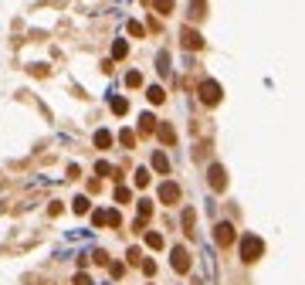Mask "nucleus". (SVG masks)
<instances>
[{
    "label": "nucleus",
    "mask_w": 305,
    "mask_h": 285,
    "mask_svg": "<svg viewBox=\"0 0 305 285\" xmlns=\"http://www.w3.org/2000/svg\"><path fill=\"white\" fill-rule=\"evenodd\" d=\"M241 255H244V262H258V258L265 255L261 238H258V234H244V238H241Z\"/></svg>",
    "instance_id": "f257e3e1"
},
{
    "label": "nucleus",
    "mask_w": 305,
    "mask_h": 285,
    "mask_svg": "<svg viewBox=\"0 0 305 285\" xmlns=\"http://www.w3.org/2000/svg\"><path fill=\"white\" fill-rule=\"evenodd\" d=\"M197 95H200V102H204V105H217V102H221V95H224V89H221V82L207 78V82H200Z\"/></svg>",
    "instance_id": "f03ea898"
},
{
    "label": "nucleus",
    "mask_w": 305,
    "mask_h": 285,
    "mask_svg": "<svg viewBox=\"0 0 305 285\" xmlns=\"http://www.w3.org/2000/svg\"><path fill=\"white\" fill-rule=\"evenodd\" d=\"M159 200H163V204H176V200H180V187H176L173 180H163V184H159Z\"/></svg>",
    "instance_id": "7ed1b4c3"
},
{
    "label": "nucleus",
    "mask_w": 305,
    "mask_h": 285,
    "mask_svg": "<svg viewBox=\"0 0 305 285\" xmlns=\"http://www.w3.org/2000/svg\"><path fill=\"white\" fill-rule=\"evenodd\" d=\"M173 268H176V272H180V275H187V272H190V255H187V248H173Z\"/></svg>",
    "instance_id": "20e7f679"
},
{
    "label": "nucleus",
    "mask_w": 305,
    "mask_h": 285,
    "mask_svg": "<svg viewBox=\"0 0 305 285\" xmlns=\"http://www.w3.org/2000/svg\"><path fill=\"white\" fill-rule=\"evenodd\" d=\"M180 38H183V48H190V51H200V48H204V38H200L193 27H183Z\"/></svg>",
    "instance_id": "39448f33"
},
{
    "label": "nucleus",
    "mask_w": 305,
    "mask_h": 285,
    "mask_svg": "<svg viewBox=\"0 0 305 285\" xmlns=\"http://www.w3.org/2000/svg\"><path fill=\"white\" fill-rule=\"evenodd\" d=\"M214 241H217V245H221V248H228L230 241H234V228H230L228 221H224V224H217V228H214Z\"/></svg>",
    "instance_id": "423d86ee"
},
{
    "label": "nucleus",
    "mask_w": 305,
    "mask_h": 285,
    "mask_svg": "<svg viewBox=\"0 0 305 285\" xmlns=\"http://www.w3.org/2000/svg\"><path fill=\"white\" fill-rule=\"evenodd\" d=\"M210 187H214V190H224V187H228V173H224L221 163H214V167H210Z\"/></svg>",
    "instance_id": "0eeeda50"
},
{
    "label": "nucleus",
    "mask_w": 305,
    "mask_h": 285,
    "mask_svg": "<svg viewBox=\"0 0 305 285\" xmlns=\"http://www.w3.org/2000/svg\"><path fill=\"white\" fill-rule=\"evenodd\" d=\"M152 170L156 173H170V156H166V153H152Z\"/></svg>",
    "instance_id": "6e6552de"
},
{
    "label": "nucleus",
    "mask_w": 305,
    "mask_h": 285,
    "mask_svg": "<svg viewBox=\"0 0 305 285\" xmlns=\"http://www.w3.org/2000/svg\"><path fill=\"white\" fill-rule=\"evenodd\" d=\"M109 105H112L115 115H126V112H129V102H126L122 95H112V98H109Z\"/></svg>",
    "instance_id": "1a4fd4ad"
},
{
    "label": "nucleus",
    "mask_w": 305,
    "mask_h": 285,
    "mask_svg": "<svg viewBox=\"0 0 305 285\" xmlns=\"http://www.w3.org/2000/svg\"><path fill=\"white\" fill-rule=\"evenodd\" d=\"M156 133H159V139H163L166 146H173V143H176V133H173V126H170V122H163V126H159Z\"/></svg>",
    "instance_id": "9d476101"
},
{
    "label": "nucleus",
    "mask_w": 305,
    "mask_h": 285,
    "mask_svg": "<svg viewBox=\"0 0 305 285\" xmlns=\"http://www.w3.org/2000/svg\"><path fill=\"white\" fill-rule=\"evenodd\" d=\"M156 129V119H152V112H143L139 115V133H152Z\"/></svg>",
    "instance_id": "9b49d317"
},
{
    "label": "nucleus",
    "mask_w": 305,
    "mask_h": 285,
    "mask_svg": "<svg viewBox=\"0 0 305 285\" xmlns=\"http://www.w3.org/2000/svg\"><path fill=\"white\" fill-rule=\"evenodd\" d=\"M95 146L98 150H109V146H112V133H109V129H98L95 133Z\"/></svg>",
    "instance_id": "f8f14e48"
},
{
    "label": "nucleus",
    "mask_w": 305,
    "mask_h": 285,
    "mask_svg": "<svg viewBox=\"0 0 305 285\" xmlns=\"http://www.w3.org/2000/svg\"><path fill=\"white\" fill-rule=\"evenodd\" d=\"M146 98H150L152 105H159V102H163V98H166V92H163V89H159V85H150V92H146Z\"/></svg>",
    "instance_id": "ddd939ff"
},
{
    "label": "nucleus",
    "mask_w": 305,
    "mask_h": 285,
    "mask_svg": "<svg viewBox=\"0 0 305 285\" xmlns=\"http://www.w3.org/2000/svg\"><path fill=\"white\" fill-rule=\"evenodd\" d=\"M190 14L193 17H207V0H190Z\"/></svg>",
    "instance_id": "4468645a"
},
{
    "label": "nucleus",
    "mask_w": 305,
    "mask_h": 285,
    "mask_svg": "<svg viewBox=\"0 0 305 285\" xmlns=\"http://www.w3.org/2000/svg\"><path fill=\"white\" fill-rule=\"evenodd\" d=\"M133 180H136V187H150V180H152V177H150V170H146V167H139Z\"/></svg>",
    "instance_id": "2eb2a0df"
},
{
    "label": "nucleus",
    "mask_w": 305,
    "mask_h": 285,
    "mask_svg": "<svg viewBox=\"0 0 305 285\" xmlns=\"http://www.w3.org/2000/svg\"><path fill=\"white\" fill-rule=\"evenodd\" d=\"M126 55H129V44H126V41H115V44H112V58H115V61H122Z\"/></svg>",
    "instance_id": "dca6fc26"
},
{
    "label": "nucleus",
    "mask_w": 305,
    "mask_h": 285,
    "mask_svg": "<svg viewBox=\"0 0 305 285\" xmlns=\"http://www.w3.org/2000/svg\"><path fill=\"white\" fill-rule=\"evenodd\" d=\"M119 143H122L126 150H133V146H136V133H133V129H122V133H119Z\"/></svg>",
    "instance_id": "f3484780"
},
{
    "label": "nucleus",
    "mask_w": 305,
    "mask_h": 285,
    "mask_svg": "<svg viewBox=\"0 0 305 285\" xmlns=\"http://www.w3.org/2000/svg\"><path fill=\"white\" fill-rule=\"evenodd\" d=\"M146 245H150L152 251H156V248H163V234H159V231H146Z\"/></svg>",
    "instance_id": "a211bd4d"
},
{
    "label": "nucleus",
    "mask_w": 305,
    "mask_h": 285,
    "mask_svg": "<svg viewBox=\"0 0 305 285\" xmlns=\"http://www.w3.org/2000/svg\"><path fill=\"white\" fill-rule=\"evenodd\" d=\"M88 207H92L88 197H75V200H72V210H75V214H88Z\"/></svg>",
    "instance_id": "6ab92c4d"
},
{
    "label": "nucleus",
    "mask_w": 305,
    "mask_h": 285,
    "mask_svg": "<svg viewBox=\"0 0 305 285\" xmlns=\"http://www.w3.org/2000/svg\"><path fill=\"white\" fill-rule=\"evenodd\" d=\"M115 200H119V204H129V200H133V190L129 187H115Z\"/></svg>",
    "instance_id": "aec40b11"
},
{
    "label": "nucleus",
    "mask_w": 305,
    "mask_h": 285,
    "mask_svg": "<svg viewBox=\"0 0 305 285\" xmlns=\"http://www.w3.org/2000/svg\"><path fill=\"white\" fill-rule=\"evenodd\" d=\"M152 7H156V14H170V10H173V0H152Z\"/></svg>",
    "instance_id": "412c9836"
},
{
    "label": "nucleus",
    "mask_w": 305,
    "mask_h": 285,
    "mask_svg": "<svg viewBox=\"0 0 305 285\" xmlns=\"http://www.w3.org/2000/svg\"><path fill=\"white\" fill-rule=\"evenodd\" d=\"M105 224L119 228V224H122V214H119V210H105Z\"/></svg>",
    "instance_id": "4be33fe9"
},
{
    "label": "nucleus",
    "mask_w": 305,
    "mask_h": 285,
    "mask_svg": "<svg viewBox=\"0 0 305 285\" xmlns=\"http://www.w3.org/2000/svg\"><path fill=\"white\" fill-rule=\"evenodd\" d=\"M95 173H98V177H109V173H112V163H109V160H98V163H95Z\"/></svg>",
    "instance_id": "5701e85b"
},
{
    "label": "nucleus",
    "mask_w": 305,
    "mask_h": 285,
    "mask_svg": "<svg viewBox=\"0 0 305 285\" xmlns=\"http://www.w3.org/2000/svg\"><path fill=\"white\" fill-rule=\"evenodd\" d=\"M193 221H197V214H193V210H183V228H187V234H193Z\"/></svg>",
    "instance_id": "b1692460"
},
{
    "label": "nucleus",
    "mask_w": 305,
    "mask_h": 285,
    "mask_svg": "<svg viewBox=\"0 0 305 285\" xmlns=\"http://www.w3.org/2000/svg\"><path fill=\"white\" fill-rule=\"evenodd\" d=\"M126 85H129V89H139V85H143V75H139V72H129V75H126Z\"/></svg>",
    "instance_id": "393cba45"
},
{
    "label": "nucleus",
    "mask_w": 305,
    "mask_h": 285,
    "mask_svg": "<svg viewBox=\"0 0 305 285\" xmlns=\"http://www.w3.org/2000/svg\"><path fill=\"white\" fill-rule=\"evenodd\" d=\"M129 34H133V38H143V34H146V27H143L139 20H129Z\"/></svg>",
    "instance_id": "a878e982"
},
{
    "label": "nucleus",
    "mask_w": 305,
    "mask_h": 285,
    "mask_svg": "<svg viewBox=\"0 0 305 285\" xmlns=\"http://www.w3.org/2000/svg\"><path fill=\"white\" fill-rule=\"evenodd\" d=\"M139 265H143V272H146V275H156V262H152V258H143Z\"/></svg>",
    "instance_id": "bb28decb"
},
{
    "label": "nucleus",
    "mask_w": 305,
    "mask_h": 285,
    "mask_svg": "<svg viewBox=\"0 0 305 285\" xmlns=\"http://www.w3.org/2000/svg\"><path fill=\"white\" fill-rule=\"evenodd\" d=\"M122 272H126V265H122V262H115V265H109V275H112V279H122Z\"/></svg>",
    "instance_id": "cd10ccee"
},
{
    "label": "nucleus",
    "mask_w": 305,
    "mask_h": 285,
    "mask_svg": "<svg viewBox=\"0 0 305 285\" xmlns=\"http://www.w3.org/2000/svg\"><path fill=\"white\" fill-rule=\"evenodd\" d=\"M126 258H129L133 265H139V262H143V251H139V248H129V255H126Z\"/></svg>",
    "instance_id": "c85d7f7f"
},
{
    "label": "nucleus",
    "mask_w": 305,
    "mask_h": 285,
    "mask_svg": "<svg viewBox=\"0 0 305 285\" xmlns=\"http://www.w3.org/2000/svg\"><path fill=\"white\" fill-rule=\"evenodd\" d=\"M92 224H95V228L105 224V210H95V214H92Z\"/></svg>",
    "instance_id": "c756f323"
},
{
    "label": "nucleus",
    "mask_w": 305,
    "mask_h": 285,
    "mask_svg": "<svg viewBox=\"0 0 305 285\" xmlns=\"http://www.w3.org/2000/svg\"><path fill=\"white\" fill-rule=\"evenodd\" d=\"M75 285H92V279H88L85 272H78V275H75Z\"/></svg>",
    "instance_id": "7c9ffc66"
}]
</instances>
